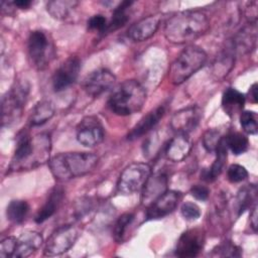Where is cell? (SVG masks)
<instances>
[{"label": "cell", "mask_w": 258, "mask_h": 258, "mask_svg": "<svg viewBox=\"0 0 258 258\" xmlns=\"http://www.w3.org/2000/svg\"><path fill=\"white\" fill-rule=\"evenodd\" d=\"M77 140L86 147L99 145L105 138V129L96 116L84 117L76 128Z\"/></svg>", "instance_id": "30bf717a"}, {"label": "cell", "mask_w": 258, "mask_h": 258, "mask_svg": "<svg viewBox=\"0 0 258 258\" xmlns=\"http://www.w3.org/2000/svg\"><path fill=\"white\" fill-rule=\"evenodd\" d=\"M210 20L201 10L180 11L170 16L164 25L165 38L174 44H183L206 34Z\"/></svg>", "instance_id": "7a4b0ae2"}, {"label": "cell", "mask_w": 258, "mask_h": 258, "mask_svg": "<svg viewBox=\"0 0 258 258\" xmlns=\"http://www.w3.org/2000/svg\"><path fill=\"white\" fill-rule=\"evenodd\" d=\"M211 255L216 257H240L242 251L240 247L231 241H224L213 249Z\"/></svg>", "instance_id": "d6a6232c"}, {"label": "cell", "mask_w": 258, "mask_h": 258, "mask_svg": "<svg viewBox=\"0 0 258 258\" xmlns=\"http://www.w3.org/2000/svg\"><path fill=\"white\" fill-rule=\"evenodd\" d=\"M79 237V229L73 224L56 228L47 238L43 254L45 256H58L69 251Z\"/></svg>", "instance_id": "9c48e42d"}, {"label": "cell", "mask_w": 258, "mask_h": 258, "mask_svg": "<svg viewBox=\"0 0 258 258\" xmlns=\"http://www.w3.org/2000/svg\"><path fill=\"white\" fill-rule=\"evenodd\" d=\"M32 1L30 0H15V1H10V4L14 8L18 9H27L32 5Z\"/></svg>", "instance_id": "b9f144b4"}, {"label": "cell", "mask_w": 258, "mask_h": 258, "mask_svg": "<svg viewBox=\"0 0 258 258\" xmlns=\"http://www.w3.org/2000/svg\"><path fill=\"white\" fill-rule=\"evenodd\" d=\"M43 238L36 231H25L16 237L13 258H26L34 254L42 245Z\"/></svg>", "instance_id": "ac0fdd59"}, {"label": "cell", "mask_w": 258, "mask_h": 258, "mask_svg": "<svg viewBox=\"0 0 258 258\" xmlns=\"http://www.w3.org/2000/svg\"><path fill=\"white\" fill-rule=\"evenodd\" d=\"M79 4L75 0H52L46 3V10L54 19H64Z\"/></svg>", "instance_id": "f1b7e54d"}, {"label": "cell", "mask_w": 258, "mask_h": 258, "mask_svg": "<svg viewBox=\"0 0 258 258\" xmlns=\"http://www.w3.org/2000/svg\"><path fill=\"white\" fill-rule=\"evenodd\" d=\"M216 158L213 162V164L211 165L210 168L207 169H203V171L201 172V179L207 181V182H213L215 181L220 174L223 172L226 162H227V157H228V148L225 144V140H224V136L219 144V146L217 147L216 151Z\"/></svg>", "instance_id": "603a6c76"}, {"label": "cell", "mask_w": 258, "mask_h": 258, "mask_svg": "<svg viewBox=\"0 0 258 258\" xmlns=\"http://www.w3.org/2000/svg\"><path fill=\"white\" fill-rule=\"evenodd\" d=\"M54 115V105L48 100H41L37 102L28 116V124L30 127L43 125L49 121Z\"/></svg>", "instance_id": "484cf974"}, {"label": "cell", "mask_w": 258, "mask_h": 258, "mask_svg": "<svg viewBox=\"0 0 258 258\" xmlns=\"http://www.w3.org/2000/svg\"><path fill=\"white\" fill-rule=\"evenodd\" d=\"M161 18L159 15H148L133 23L127 30V36L133 41H144L150 38L158 29Z\"/></svg>", "instance_id": "e0dca14e"}, {"label": "cell", "mask_w": 258, "mask_h": 258, "mask_svg": "<svg viewBox=\"0 0 258 258\" xmlns=\"http://www.w3.org/2000/svg\"><path fill=\"white\" fill-rule=\"evenodd\" d=\"M146 102V90L135 80H126L111 93L107 105L116 115L128 116L139 112Z\"/></svg>", "instance_id": "277c9868"}, {"label": "cell", "mask_w": 258, "mask_h": 258, "mask_svg": "<svg viewBox=\"0 0 258 258\" xmlns=\"http://www.w3.org/2000/svg\"><path fill=\"white\" fill-rule=\"evenodd\" d=\"M192 144L188 134L177 133L167 143L165 147V155L169 160L173 162H179L188 156Z\"/></svg>", "instance_id": "7402d4cb"}, {"label": "cell", "mask_w": 258, "mask_h": 258, "mask_svg": "<svg viewBox=\"0 0 258 258\" xmlns=\"http://www.w3.org/2000/svg\"><path fill=\"white\" fill-rule=\"evenodd\" d=\"M51 140L47 133L31 136L29 131L22 129L16 135V145L9 165V171L30 170L48 162Z\"/></svg>", "instance_id": "6da1fadb"}, {"label": "cell", "mask_w": 258, "mask_h": 258, "mask_svg": "<svg viewBox=\"0 0 258 258\" xmlns=\"http://www.w3.org/2000/svg\"><path fill=\"white\" fill-rule=\"evenodd\" d=\"M180 213L182 217L187 221H195L201 217L200 207L191 202H185L180 207Z\"/></svg>", "instance_id": "8d00e7d4"}, {"label": "cell", "mask_w": 258, "mask_h": 258, "mask_svg": "<svg viewBox=\"0 0 258 258\" xmlns=\"http://www.w3.org/2000/svg\"><path fill=\"white\" fill-rule=\"evenodd\" d=\"M190 195L198 201L205 202L209 199L210 196V189L208 186L203 184H195L189 189Z\"/></svg>", "instance_id": "ab89813d"}, {"label": "cell", "mask_w": 258, "mask_h": 258, "mask_svg": "<svg viewBox=\"0 0 258 258\" xmlns=\"http://www.w3.org/2000/svg\"><path fill=\"white\" fill-rule=\"evenodd\" d=\"M151 174V167L145 162H133L121 172L117 189L122 195H132L142 189Z\"/></svg>", "instance_id": "ba28073f"}, {"label": "cell", "mask_w": 258, "mask_h": 258, "mask_svg": "<svg viewBox=\"0 0 258 258\" xmlns=\"http://www.w3.org/2000/svg\"><path fill=\"white\" fill-rule=\"evenodd\" d=\"M223 138L222 133L220 132V130L216 129V128H211L208 129L202 138V142H203V146L204 148L210 152L213 153L216 151L217 147L219 146L221 140Z\"/></svg>", "instance_id": "e575fe53"}, {"label": "cell", "mask_w": 258, "mask_h": 258, "mask_svg": "<svg viewBox=\"0 0 258 258\" xmlns=\"http://www.w3.org/2000/svg\"><path fill=\"white\" fill-rule=\"evenodd\" d=\"M133 4L132 1H122L118 3V5L114 8L111 19L108 21L107 27L105 29L104 34L113 32L121 27H123L129 20L128 10Z\"/></svg>", "instance_id": "83f0119b"}, {"label": "cell", "mask_w": 258, "mask_h": 258, "mask_svg": "<svg viewBox=\"0 0 258 258\" xmlns=\"http://www.w3.org/2000/svg\"><path fill=\"white\" fill-rule=\"evenodd\" d=\"M243 13L248 23H257V1L247 2Z\"/></svg>", "instance_id": "60d3db41"}, {"label": "cell", "mask_w": 258, "mask_h": 258, "mask_svg": "<svg viewBox=\"0 0 258 258\" xmlns=\"http://www.w3.org/2000/svg\"><path fill=\"white\" fill-rule=\"evenodd\" d=\"M248 177L247 169L240 164H231L227 169V178L232 183L245 180Z\"/></svg>", "instance_id": "d590c367"}, {"label": "cell", "mask_w": 258, "mask_h": 258, "mask_svg": "<svg viewBox=\"0 0 258 258\" xmlns=\"http://www.w3.org/2000/svg\"><path fill=\"white\" fill-rule=\"evenodd\" d=\"M236 54L250 53L256 47L257 24L248 23L230 39Z\"/></svg>", "instance_id": "d6986e66"}, {"label": "cell", "mask_w": 258, "mask_h": 258, "mask_svg": "<svg viewBox=\"0 0 258 258\" xmlns=\"http://www.w3.org/2000/svg\"><path fill=\"white\" fill-rule=\"evenodd\" d=\"M29 212L27 202L23 200H12L6 208L7 220L14 224H21Z\"/></svg>", "instance_id": "4dcf8cb0"}, {"label": "cell", "mask_w": 258, "mask_h": 258, "mask_svg": "<svg viewBox=\"0 0 258 258\" xmlns=\"http://www.w3.org/2000/svg\"><path fill=\"white\" fill-rule=\"evenodd\" d=\"M164 114H165L164 106H158L155 109L148 112L131 129V131L127 135V139L130 141H133L142 137L149 131H151L158 124V122L163 118Z\"/></svg>", "instance_id": "ffe728a7"}, {"label": "cell", "mask_w": 258, "mask_h": 258, "mask_svg": "<svg viewBox=\"0 0 258 258\" xmlns=\"http://www.w3.org/2000/svg\"><path fill=\"white\" fill-rule=\"evenodd\" d=\"M15 243L16 237L9 236L3 239L0 243V257L1 258H8L13 257L15 251Z\"/></svg>", "instance_id": "f35d334b"}, {"label": "cell", "mask_w": 258, "mask_h": 258, "mask_svg": "<svg viewBox=\"0 0 258 258\" xmlns=\"http://www.w3.org/2000/svg\"><path fill=\"white\" fill-rule=\"evenodd\" d=\"M205 246V232L201 228H194L183 232L177 240L174 254L177 257H197Z\"/></svg>", "instance_id": "8fae6325"}, {"label": "cell", "mask_w": 258, "mask_h": 258, "mask_svg": "<svg viewBox=\"0 0 258 258\" xmlns=\"http://www.w3.org/2000/svg\"><path fill=\"white\" fill-rule=\"evenodd\" d=\"M248 96H249V100L252 104H256L257 103V83H254L248 92Z\"/></svg>", "instance_id": "ee69618b"}, {"label": "cell", "mask_w": 258, "mask_h": 258, "mask_svg": "<svg viewBox=\"0 0 258 258\" xmlns=\"http://www.w3.org/2000/svg\"><path fill=\"white\" fill-rule=\"evenodd\" d=\"M63 197H64V190L62 187L60 186L53 187L50 190L45 203L42 205V207L39 209V211L35 215V218H34L35 223L41 224L47 219H49L59 208L63 200Z\"/></svg>", "instance_id": "cb8c5ba5"}, {"label": "cell", "mask_w": 258, "mask_h": 258, "mask_svg": "<svg viewBox=\"0 0 258 258\" xmlns=\"http://www.w3.org/2000/svg\"><path fill=\"white\" fill-rule=\"evenodd\" d=\"M246 102V96L235 88H228L222 96V108L229 117L241 113Z\"/></svg>", "instance_id": "d4e9b609"}, {"label": "cell", "mask_w": 258, "mask_h": 258, "mask_svg": "<svg viewBox=\"0 0 258 258\" xmlns=\"http://www.w3.org/2000/svg\"><path fill=\"white\" fill-rule=\"evenodd\" d=\"M30 86L25 80L15 83L2 98V125H10L22 114L28 99Z\"/></svg>", "instance_id": "8992f818"}, {"label": "cell", "mask_w": 258, "mask_h": 258, "mask_svg": "<svg viewBox=\"0 0 258 258\" xmlns=\"http://www.w3.org/2000/svg\"><path fill=\"white\" fill-rule=\"evenodd\" d=\"M257 205L254 204L252 210H251V213H250V225H251V228L253 229V231L256 233L257 232Z\"/></svg>", "instance_id": "7bdbcfd3"}, {"label": "cell", "mask_w": 258, "mask_h": 258, "mask_svg": "<svg viewBox=\"0 0 258 258\" xmlns=\"http://www.w3.org/2000/svg\"><path fill=\"white\" fill-rule=\"evenodd\" d=\"M168 177L164 172L150 174L141 189V204L148 207L157 198L167 190Z\"/></svg>", "instance_id": "2e32d148"}, {"label": "cell", "mask_w": 258, "mask_h": 258, "mask_svg": "<svg viewBox=\"0 0 258 258\" xmlns=\"http://www.w3.org/2000/svg\"><path fill=\"white\" fill-rule=\"evenodd\" d=\"M27 52L31 66L45 69L55 55V48L49 35L43 30H33L27 39Z\"/></svg>", "instance_id": "52a82bcc"}, {"label": "cell", "mask_w": 258, "mask_h": 258, "mask_svg": "<svg viewBox=\"0 0 258 258\" xmlns=\"http://www.w3.org/2000/svg\"><path fill=\"white\" fill-rule=\"evenodd\" d=\"M115 75L107 69H98L91 72L83 82V89L88 96L99 97L109 91L115 84Z\"/></svg>", "instance_id": "4fadbf2b"}, {"label": "cell", "mask_w": 258, "mask_h": 258, "mask_svg": "<svg viewBox=\"0 0 258 258\" xmlns=\"http://www.w3.org/2000/svg\"><path fill=\"white\" fill-rule=\"evenodd\" d=\"M47 163L53 177L63 182L92 171L98 156L92 152H63L52 156Z\"/></svg>", "instance_id": "3957f363"}, {"label": "cell", "mask_w": 258, "mask_h": 258, "mask_svg": "<svg viewBox=\"0 0 258 258\" xmlns=\"http://www.w3.org/2000/svg\"><path fill=\"white\" fill-rule=\"evenodd\" d=\"M87 24H88V29L96 30V31L100 32L101 34H104L105 29L108 24V20L104 15L96 14L89 18Z\"/></svg>", "instance_id": "74e56055"}, {"label": "cell", "mask_w": 258, "mask_h": 258, "mask_svg": "<svg viewBox=\"0 0 258 258\" xmlns=\"http://www.w3.org/2000/svg\"><path fill=\"white\" fill-rule=\"evenodd\" d=\"M134 218L133 213H124L118 218L113 228V236L117 243H122L124 241L128 228L134 221Z\"/></svg>", "instance_id": "1f68e13d"}, {"label": "cell", "mask_w": 258, "mask_h": 258, "mask_svg": "<svg viewBox=\"0 0 258 258\" xmlns=\"http://www.w3.org/2000/svg\"><path fill=\"white\" fill-rule=\"evenodd\" d=\"M203 118L202 109L197 106H188L176 111L170 120V127L176 133L188 134L194 131Z\"/></svg>", "instance_id": "5bb4252c"}, {"label": "cell", "mask_w": 258, "mask_h": 258, "mask_svg": "<svg viewBox=\"0 0 258 258\" xmlns=\"http://www.w3.org/2000/svg\"><path fill=\"white\" fill-rule=\"evenodd\" d=\"M207 61L206 51L196 45L183 48L169 68L168 79L172 85H180L201 70Z\"/></svg>", "instance_id": "5b68a950"}, {"label": "cell", "mask_w": 258, "mask_h": 258, "mask_svg": "<svg viewBox=\"0 0 258 258\" xmlns=\"http://www.w3.org/2000/svg\"><path fill=\"white\" fill-rule=\"evenodd\" d=\"M257 113L254 111L246 110L241 112L240 115V124L243 128V130L250 135H256L258 131V125H257Z\"/></svg>", "instance_id": "836d02e7"}, {"label": "cell", "mask_w": 258, "mask_h": 258, "mask_svg": "<svg viewBox=\"0 0 258 258\" xmlns=\"http://www.w3.org/2000/svg\"><path fill=\"white\" fill-rule=\"evenodd\" d=\"M181 192L176 190H166L163 195L146 207V220L161 219L172 213L181 200Z\"/></svg>", "instance_id": "9a60e30c"}, {"label": "cell", "mask_w": 258, "mask_h": 258, "mask_svg": "<svg viewBox=\"0 0 258 258\" xmlns=\"http://www.w3.org/2000/svg\"><path fill=\"white\" fill-rule=\"evenodd\" d=\"M81 71V60L78 56H70L54 72L52 76V89L61 92L72 86L78 79Z\"/></svg>", "instance_id": "7c38bea8"}, {"label": "cell", "mask_w": 258, "mask_h": 258, "mask_svg": "<svg viewBox=\"0 0 258 258\" xmlns=\"http://www.w3.org/2000/svg\"><path fill=\"white\" fill-rule=\"evenodd\" d=\"M236 52L230 40L226 43L225 47L216 56L213 66L212 73L217 80H223L231 72L234 67Z\"/></svg>", "instance_id": "44dd1931"}, {"label": "cell", "mask_w": 258, "mask_h": 258, "mask_svg": "<svg viewBox=\"0 0 258 258\" xmlns=\"http://www.w3.org/2000/svg\"><path fill=\"white\" fill-rule=\"evenodd\" d=\"M256 196L257 187L255 184H246L238 190L235 200V212L237 217H240L248 208L252 207V204L256 203Z\"/></svg>", "instance_id": "4316f807"}, {"label": "cell", "mask_w": 258, "mask_h": 258, "mask_svg": "<svg viewBox=\"0 0 258 258\" xmlns=\"http://www.w3.org/2000/svg\"><path fill=\"white\" fill-rule=\"evenodd\" d=\"M225 144L228 149L235 155H240L246 152L249 148V140L246 135L238 131H230L224 136Z\"/></svg>", "instance_id": "f546056e"}]
</instances>
